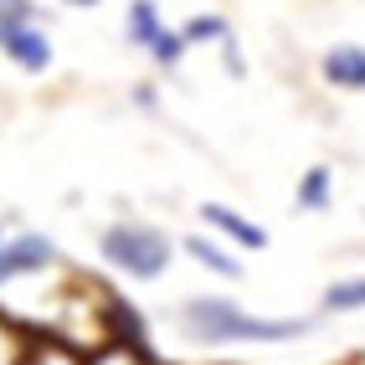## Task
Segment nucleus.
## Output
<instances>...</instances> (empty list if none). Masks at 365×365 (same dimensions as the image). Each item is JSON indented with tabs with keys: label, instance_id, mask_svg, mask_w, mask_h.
<instances>
[{
	"label": "nucleus",
	"instance_id": "nucleus-9",
	"mask_svg": "<svg viewBox=\"0 0 365 365\" xmlns=\"http://www.w3.org/2000/svg\"><path fill=\"white\" fill-rule=\"evenodd\" d=\"M160 26H165V16H160L155 0H129V6H124V46L144 52V46L160 36Z\"/></svg>",
	"mask_w": 365,
	"mask_h": 365
},
{
	"label": "nucleus",
	"instance_id": "nucleus-7",
	"mask_svg": "<svg viewBox=\"0 0 365 365\" xmlns=\"http://www.w3.org/2000/svg\"><path fill=\"white\" fill-rule=\"evenodd\" d=\"M319 78L339 93H365V46L360 41H334L319 57Z\"/></svg>",
	"mask_w": 365,
	"mask_h": 365
},
{
	"label": "nucleus",
	"instance_id": "nucleus-16",
	"mask_svg": "<svg viewBox=\"0 0 365 365\" xmlns=\"http://www.w3.org/2000/svg\"><path fill=\"white\" fill-rule=\"evenodd\" d=\"M134 103H139V108H155V103H160V98H155V83H139V88H134Z\"/></svg>",
	"mask_w": 365,
	"mask_h": 365
},
{
	"label": "nucleus",
	"instance_id": "nucleus-4",
	"mask_svg": "<svg viewBox=\"0 0 365 365\" xmlns=\"http://www.w3.org/2000/svg\"><path fill=\"white\" fill-rule=\"evenodd\" d=\"M0 57L11 67H21V72H31V78L57 62L52 36H46L41 21H0Z\"/></svg>",
	"mask_w": 365,
	"mask_h": 365
},
{
	"label": "nucleus",
	"instance_id": "nucleus-12",
	"mask_svg": "<svg viewBox=\"0 0 365 365\" xmlns=\"http://www.w3.org/2000/svg\"><path fill=\"white\" fill-rule=\"evenodd\" d=\"M144 57H150L160 72H175V67L190 57V41L180 36V26H160V36H155L150 46H144Z\"/></svg>",
	"mask_w": 365,
	"mask_h": 365
},
{
	"label": "nucleus",
	"instance_id": "nucleus-11",
	"mask_svg": "<svg viewBox=\"0 0 365 365\" xmlns=\"http://www.w3.org/2000/svg\"><path fill=\"white\" fill-rule=\"evenodd\" d=\"M319 309H324V314H360V309H365V273H355V278H334V283L324 288Z\"/></svg>",
	"mask_w": 365,
	"mask_h": 365
},
{
	"label": "nucleus",
	"instance_id": "nucleus-13",
	"mask_svg": "<svg viewBox=\"0 0 365 365\" xmlns=\"http://www.w3.org/2000/svg\"><path fill=\"white\" fill-rule=\"evenodd\" d=\"M180 36H185L190 46H222V41L232 36V21H227L222 11H201V16H190L185 26H180Z\"/></svg>",
	"mask_w": 365,
	"mask_h": 365
},
{
	"label": "nucleus",
	"instance_id": "nucleus-5",
	"mask_svg": "<svg viewBox=\"0 0 365 365\" xmlns=\"http://www.w3.org/2000/svg\"><path fill=\"white\" fill-rule=\"evenodd\" d=\"M196 216H201V227L211 232V237H222L227 247H237V252H267V227H257L252 216H242L237 206H227V201H201L196 206Z\"/></svg>",
	"mask_w": 365,
	"mask_h": 365
},
{
	"label": "nucleus",
	"instance_id": "nucleus-10",
	"mask_svg": "<svg viewBox=\"0 0 365 365\" xmlns=\"http://www.w3.org/2000/svg\"><path fill=\"white\" fill-rule=\"evenodd\" d=\"M83 365H160L155 350H144V345H129V339H103L98 350H88Z\"/></svg>",
	"mask_w": 365,
	"mask_h": 365
},
{
	"label": "nucleus",
	"instance_id": "nucleus-18",
	"mask_svg": "<svg viewBox=\"0 0 365 365\" xmlns=\"http://www.w3.org/2000/svg\"><path fill=\"white\" fill-rule=\"evenodd\" d=\"M62 6H72V11H98L103 0H62Z\"/></svg>",
	"mask_w": 365,
	"mask_h": 365
},
{
	"label": "nucleus",
	"instance_id": "nucleus-15",
	"mask_svg": "<svg viewBox=\"0 0 365 365\" xmlns=\"http://www.w3.org/2000/svg\"><path fill=\"white\" fill-rule=\"evenodd\" d=\"M0 21H41V26H52V11L36 6V0H0Z\"/></svg>",
	"mask_w": 365,
	"mask_h": 365
},
{
	"label": "nucleus",
	"instance_id": "nucleus-3",
	"mask_svg": "<svg viewBox=\"0 0 365 365\" xmlns=\"http://www.w3.org/2000/svg\"><path fill=\"white\" fill-rule=\"evenodd\" d=\"M62 262V247L52 232H31V227H16L6 242H0V294L21 278H36L46 267Z\"/></svg>",
	"mask_w": 365,
	"mask_h": 365
},
{
	"label": "nucleus",
	"instance_id": "nucleus-8",
	"mask_svg": "<svg viewBox=\"0 0 365 365\" xmlns=\"http://www.w3.org/2000/svg\"><path fill=\"white\" fill-rule=\"evenodd\" d=\"M334 206V170L329 165H309L299 185H294V211L314 216V211H329Z\"/></svg>",
	"mask_w": 365,
	"mask_h": 365
},
{
	"label": "nucleus",
	"instance_id": "nucleus-1",
	"mask_svg": "<svg viewBox=\"0 0 365 365\" xmlns=\"http://www.w3.org/2000/svg\"><path fill=\"white\" fill-rule=\"evenodd\" d=\"M175 324L190 345L232 350V345H288L319 329V314H252L227 294H190L175 304Z\"/></svg>",
	"mask_w": 365,
	"mask_h": 365
},
{
	"label": "nucleus",
	"instance_id": "nucleus-17",
	"mask_svg": "<svg viewBox=\"0 0 365 365\" xmlns=\"http://www.w3.org/2000/svg\"><path fill=\"white\" fill-rule=\"evenodd\" d=\"M16 227H21V216H16V211H0V242H6Z\"/></svg>",
	"mask_w": 365,
	"mask_h": 365
},
{
	"label": "nucleus",
	"instance_id": "nucleus-2",
	"mask_svg": "<svg viewBox=\"0 0 365 365\" xmlns=\"http://www.w3.org/2000/svg\"><path fill=\"white\" fill-rule=\"evenodd\" d=\"M98 257L113 267L118 278L129 283H160L180 257V242L155 222H139V216H118L98 232Z\"/></svg>",
	"mask_w": 365,
	"mask_h": 365
},
{
	"label": "nucleus",
	"instance_id": "nucleus-14",
	"mask_svg": "<svg viewBox=\"0 0 365 365\" xmlns=\"http://www.w3.org/2000/svg\"><path fill=\"white\" fill-rule=\"evenodd\" d=\"M31 329H21L6 309H0V365H26V355H31Z\"/></svg>",
	"mask_w": 365,
	"mask_h": 365
},
{
	"label": "nucleus",
	"instance_id": "nucleus-6",
	"mask_svg": "<svg viewBox=\"0 0 365 365\" xmlns=\"http://www.w3.org/2000/svg\"><path fill=\"white\" fill-rule=\"evenodd\" d=\"M180 252L201 267V273H211V278H222V283H237L247 267H242V257H232V247L222 237H211V232H185L180 237Z\"/></svg>",
	"mask_w": 365,
	"mask_h": 365
}]
</instances>
